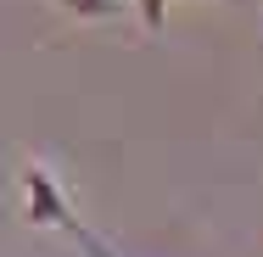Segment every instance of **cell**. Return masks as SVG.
Instances as JSON below:
<instances>
[]
</instances>
